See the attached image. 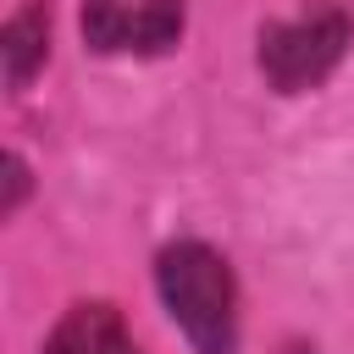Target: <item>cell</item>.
Listing matches in <instances>:
<instances>
[{
  "instance_id": "6da1fadb",
  "label": "cell",
  "mask_w": 354,
  "mask_h": 354,
  "mask_svg": "<svg viewBox=\"0 0 354 354\" xmlns=\"http://www.w3.org/2000/svg\"><path fill=\"white\" fill-rule=\"evenodd\" d=\"M160 299L199 354H232L238 343V293L232 271L205 243H171L160 254Z\"/></svg>"
},
{
  "instance_id": "7a4b0ae2",
  "label": "cell",
  "mask_w": 354,
  "mask_h": 354,
  "mask_svg": "<svg viewBox=\"0 0 354 354\" xmlns=\"http://www.w3.org/2000/svg\"><path fill=\"white\" fill-rule=\"evenodd\" d=\"M348 50V11L343 6H315L293 22H271L260 33V66L282 94L315 88Z\"/></svg>"
},
{
  "instance_id": "3957f363",
  "label": "cell",
  "mask_w": 354,
  "mask_h": 354,
  "mask_svg": "<svg viewBox=\"0 0 354 354\" xmlns=\"http://www.w3.org/2000/svg\"><path fill=\"white\" fill-rule=\"evenodd\" d=\"M83 33L105 55H155L183 33V0H83Z\"/></svg>"
},
{
  "instance_id": "277c9868",
  "label": "cell",
  "mask_w": 354,
  "mask_h": 354,
  "mask_svg": "<svg viewBox=\"0 0 354 354\" xmlns=\"http://www.w3.org/2000/svg\"><path fill=\"white\" fill-rule=\"evenodd\" d=\"M44 354H138V343H133V332L122 326V315L111 304H77L50 332Z\"/></svg>"
},
{
  "instance_id": "5b68a950",
  "label": "cell",
  "mask_w": 354,
  "mask_h": 354,
  "mask_svg": "<svg viewBox=\"0 0 354 354\" xmlns=\"http://www.w3.org/2000/svg\"><path fill=\"white\" fill-rule=\"evenodd\" d=\"M39 55H44V17L39 11H22L6 28V72H11V83H28V72H33Z\"/></svg>"
}]
</instances>
